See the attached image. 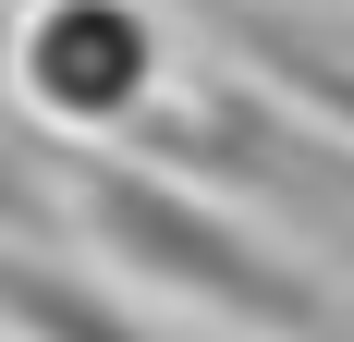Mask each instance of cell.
I'll return each mask as SVG.
<instances>
[{
	"mask_svg": "<svg viewBox=\"0 0 354 342\" xmlns=\"http://www.w3.org/2000/svg\"><path fill=\"white\" fill-rule=\"evenodd\" d=\"M12 73H25V110L62 123L73 147H98L110 123H135L159 98V25L147 0H25L0 25Z\"/></svg>",
	"mask_w": 354,
	"mask_h": 342,
	"instance_id": "7a4b0ae2",
	"label": "cell"
},
{
	"mask_svg": "<svg viewBox=\"0 0 354 342\" xmlns=\"http://www.w3.org/2000/svg\"><path fill=\"white\" fill-rule=\"evenodd\" d=\"M0 318H12L25 342H159L147 318L110 306L86 269H62V257H12V244H0Z\"/></svg>",
	"mask_w": 354,
	"mask_h": 342,
	"instance_id": "3957f363",
	"label": "cell"
},
{
	"mask_svg": "<svg viewBox=\"0 0 354 342\" xmlns=\"http://www.w3.org/2000/svg\"><path fill=\"white\" fill-rule=\"evenodd\" d=\"M73 220L122 257V281H159L183 306H208L220 330L257 342H330V294L293 269L281 244H257L232 208H208L196 183L147 159H110V147H73Z\"/></svg>",
	"mask_w": 354,
	"mask_h": 342,
	"instance_id": "6da1fadb",
	"label": "cell"
},
{
	"mask_svg": "<svg viewBox=\"0 0 354 342\" xmlns=\"http://www.w3.org/2000/svg\"><path fill=\"white\" fill-rule=\"evenodd\" d=\"M196 12H220V0H196Z\"/></svg>",
	"mask_w": 354,
	"mask_h": 342,
	"instance_id": "5b68a950",
	"label": "cell"
},
{
	"mask_svg": "<svg viewBox=\"0 0 354 342\" xmlns=\"http://www.w3.org/2000/svg\"><path fill=\"white\" fill-rule=\"evenodd\" d=\"M0 233H49V196L25 183V159H12V135H0Z\"/></svg>",
	"mask_w": 354,
	"mask_h": 342,
	"instance_id": "277c9868",
	"label": "cell"
}]
</instances>
